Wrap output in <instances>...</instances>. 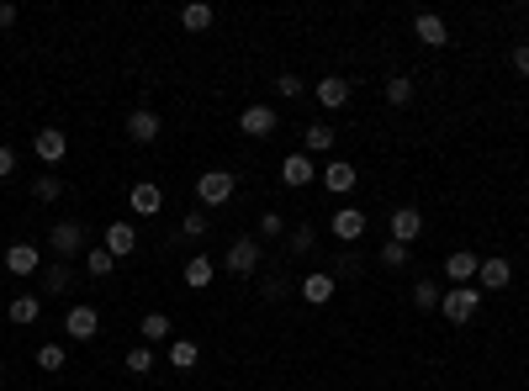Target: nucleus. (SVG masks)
I'll return each instance as SVG.
<instances>
[{
    "mask_svg": "<svg viewBox=\"0 0 529 391\" xmlns=\"http://www.w3.org/2000/svg\"><path fill=\"white\" fill-rule=\"evenodd\" d=\"M276 127H281V112H276V106H243V112H238V132H243V138H270Z\"/></svg>",
    "mask_w": 529,
    "mask_h": 391,
    "instance_id": "nucleus-7",
    "label": "nucleus"
},
{
    "mask_svg": "<svg viewBox=\"0 0 529 391\" xmlns=\"http://www.w3.org/2000/svg\"><path fill=\"white\" fill-rule=\"evenodd\" d=\"M38 276H43V296H69V285H74V270H69L64 259H54V265H43Z\"/></svg>",
    "mask_w": 529,
    "mask_h": 391,
    "instance_id": "nucleus-24",
    "label": "nucleus"
},
{
    "mask_svg": "<svg viewBox=\"0 0 529 391\" xmlns=\"http://www.w3.org/2000/svg\"><path fill=\"white\" fill-rule=\"evenodd\" d=\"M90 249V233H85V223H74V217H64V223H54L48 227V254L54 259H74V254H85Z\"/></svg>",
    "mask_w": 529,
    "mask_h": 391,
    "instance_id": "nucleus-1",
    "label": "nucleus"
},
{
    "mask_svg": "<svg viewBox=\"0 0 529 391\" xmlns=\"http://www.w3.org/2000/svg\"><path fill=\"white\" fill-rule=\"evenodd\" d=\"M64 365H69V349H64V344H38V370L59 376Z\"/></svg>",
    "mask_w": 529,
    "mask_h": 391,
    "instance_id": "nucleus-30",
    "label": "nucleus"
},
{
    "mask_svg": "<svg viewBox=\"0 0 529 391\" xmlns=\"http://www.w3.org/2000/svg\"><path fill=\"white\" fill-rule=\"evenodd\" d=\"M207 212H185V217H180V233H185V238H207Z\"/></svg>",
    "mask_w": 529,
    "mask_h": 391,
    "instance_id": "nucleus-38",
    "label": "nucleus"
},
{
    "mask_svg": "<svg viewBox=\"0 0 529 391\" xmlns=\"http://www.w3.org/2000/svg\"><path fill=\"white\" fill-rule=\"evenodd\" d=\"M59 196H64V180L54 169H43V174L32 180V201H59Z\"/></svg>",
    "mask_w": 529,
    "mask_h": 391,
    "instance_id": "nucleus-33",
    "label": "nucleus"
},
{
    "mask_svg": "<svg viewBox=\"0 0 529 391\" xmlns=\"http://www.w3.org/2000/svg\"><path fill=\"white\" fill-rule=\"evenodd\" d=\"M418 233H423V212H418V207H397L387 238H397V243H408V249H413V238H418Z\"/></svg>",
    "mask_w": 529,
    "mask_h": 391,
    "instance_id": "nucleus-18",
    "label": "nucleus"
},
{
    "mask_svg": "<svg viewBox=\"0 0 529 391\" xmlns=\"http://www.w3.org/2000/svg\"><path fill=\"white\" fill-rule=\"evenodd\" d=\"M413 32H418V43H429V48H450V27H445V16H434V11H418V16H413Z\"/></svg>",
    "mask_w": 529,
    "mask_h": 391,
    "instance_id": "nucleus-14",
    "label": "nucleus"
},
{
    "mask_svg": "<svg viewBox=\"0 0 529 391\" xmlns=\"http://www.w3.org/2000/svg\"><path fill=\"white\" fill-rule=\"evenodd\" d=\"M170 334H175V323H170L165 312H149V318L138 323V344H165Z\"/></svg>",
    "mask_w": 529,
    "mask_h": 391,
    "instance_id": "nucleus-27",
    "label": "nucleus"
},
{
    "mask_svg": "<svg viewBox=\"0 0 529 391\" xmlns=\"http://www.w3.org/2000/svg\"><path fill=\"white\" fill-rule=\"evenodd\" d=\"M117 265H122L117 254H107V249H85V276L90 280H107Z\"/></svg>",
    "mask_w": 529,
    "mask_h": 391,
    "instance_id": "nucleus-28",
    "label": "nucleus"
},
{
    "mask_svg": "<svg viewBox=\"0 0 529 391\" xmlns=\"http://www.w3.org/2000/svg\"><path fill=\"white\" fill-rule=\"evenodd\" d=\"M312 243H318V227L312 223L286 227V254H312Z\"/></svg>",
    "mask_w": 529,
    "mask_h": 391,
    "instance_id": "nucleus-29",
    "label": "nucleus"
},
{
    "mask_svg": "<svg viewBox=\"0 0 529 391\" xmlns=\"http://www.w3.org/2000/svg\"><path fill=\"white\" fill-rule=\"evenodd\" d=\"M514 280V265L503 259V254H482V265H476V291H503Z\"/></svg>",
    "mask_w": 529,
    "mask_h": 391,
    "instance_id": "nucleus-9",
    "label": "nucleus"
},
{
    "mask_svg": "<svg viewBox=\"0 0 529 391\" xmlns=\"http://www.w3.org/2000/svg\"><path fill=\"white\" fill-rule=\"evenodd\" d=\"M260 265H265V243H260L254 233L234 238V243H228V254H223V270H228V276H238V280H243V276H254Z\"/></svg>",
    "mask_w": 529,
    "mask_h": 391,
    "instance_id": "nucleus-2",
    "label": "nucleus"
},
{
    "mask_svg": "<svg viewBox=\"0 0 529 391\" xmlns=\"http://www.w3.org/2000/svg\"><path fill=\"white\" fill-rule=\"evenodd\" d=\"M0 265H5L11 276H38V270H43V249H38V243H11V249L0 254Z\"/></svg>",
    "mask_w": 529,
    "mask_h": 391,
    "instance_id": "nucleus-8",
    "label": "nucleus"
},
{
    "mask_svg": "<svg viewBox=\"0 0 529 391\" xmlns=\"http://www.w3.org/2000/svg\"><path fill=\"white\" fill-rule=\"evenodd\" d=\"M439 312H445V323H471V318L482 312V291H476V285H450V291L439 296Z\"/></svg>",
    "mask_w": 529,
    "mask_h": 391,
    "instance_id": "nucleus-4",
    "label": "nucleus"
},
{
    "mask_svg": "<svg viewBox=\"0 0 529 391\" xmlns=\"http://www.w3.org/2000/svg\"><path fill=\"white\" fill-rule=\"evenodd\" d=\"M365 227H371V217H365L360 207H339V212L328 217V233H334L339 243H354V238H365Z\"/></svg>",
    "mask_w": 529,
    "mask_h": 391,
    "instance_id": "nucleus-10",
    "label": "nucleus"
},
{
    "mask_svg": "<svg viewBox=\"0 0 529 391\" xmlns=\"http://www.w3.org/2000/svg\"><path fill=\"white\" fill-rule=\"evenodd\" d=\"M101 249H107V254H117V259H127V254L138 249V227L127 223V217L112 223V227H107V238H101Z\"/></svg>",
    "mask_w": 529,
    "mask_h": 391,
    "instance_id": "nucleus-16",
    "label": "nucleus"
},
{
    "mask_svg": "<svg viewBox=\"0 0 529 391\" xmlns=\"http://www.w3.org/2000/svg\"><path fill=\"white\" fill-rule=\"evenodd\" d=\"M38 318H43V296H32V291L11 296V323H16V328H32Z\"/></svg>",
    "mask_w": 529,
    "mask_h": 391,
    "instance_id": "nucleus-23",
    "label": "nucleus"
},
{
    "mask_svg": "<svg viewBox=\"0 0 529 391\" xmlns=\"http://www.w3.org/2000/svg\"><path fill=\"white\" fill-rule=\"evenodd\" d=\"M16 16H21V11H16L11 0H0V27H16Z\"/></svg>",
    "mask_w": 529,
    "mask_h": 391,
    "instance_id": "nucleus-41",
    "label": "nucleus"
},
{
    "mask_svg": "<svg viewBox=\"0 0 529 391\" xmlns=\"http://www.w3.org/2000/svg\"><path fill=\"white\" fill-rule=\"evenodd\" d=\"M16 165H21V159H16V149H11V143H0V180H11Z\"/></svg>",
    "mask_w": 529,
    "mask_h": 391,
    "instance_id": "nucleus-39",
    "label": "nucleus"
},
{
    "mask_svg": "<svg viewBox=\"0 0 529 391\" xmlns=\"http://www.w3.org/2000/svg\"><path fill=\"white\" fill-rule=\"evenodd\" d=\"M514 69H519V74H529V43H519V48H514Z\"/></svg>",
    "mask_w": 529,
    "mask_h": 391,
    "instance_id": "nucleus-42",
    "label": "nucleus"
},
{
    "mask_svg": "<svg viewBox=\"0 0 529 391\" xmlns=\"http://www.w3.org/2000/svg\"><path fill=\"white\" fill-rule=\"evenodd\" d=\"M165 360H170L180 376H185V370H196V365H201V344H196V338H170Z\"/></svg>",
    "mask_w": 529,
    "mask_h": 391,
    "instance_id": "nucleus-21",
    "label": "nucleus"
},
{
    "mask_svg": "<svg viewBox=\"0 0 529 391\" xmlns=\"http://www.w3.org/2000/svg\"><path fill=\"white\" fill-rule=\"evenodd\" d=\"M302 90H307V80H302V74H276V96H281V101H296Z\"/></svg>",
    "mask_w": 529,
    "mask_h": 391,
    "instance_id": "nucleus-37",
    "label": "nucleus"
},
{
    "mask_svg": "<svg viewBox=\"0 0 529 391\" xmlns=\"http://www.w3.org/2000/svg\"><path fill=\"white\" fill-rule=\"evenodd\" d=\"M334 285H339V280L328 276V270H312V276L302 280V302H307V307H328V302H334Z\"/></svg>",
    "mask_w": 529,
    "mask_h": 391,
    "instance_id": "nucleus-17",
    "label": "nucleus"
},
{
    "mask_svg": "<svg viewBox=\"0 0 529 391\" xmlns=\"http://www.w3.org/2000/svg\"><path fill=\"white\" fill-rule=\"evenodd\" d=\"M334 138H339V132H334L328 122H312V127H307V149H302V154H328V149H334Z\"/></svg>",
    "mask_w": 529,
    "mask_h": 391,
    "instance_id": "nucleus-31",
    "label": "nucleus"
},
{
    "mask_svg": "<svg viewBox=\"0 0 529 391\" xmlns=\"http://www.w3.org/2000/svg\"><path fill=\"white\" fill-rule=\"evenodd\" d=\"M234 191H238L234 169H201V174H196V201H201V207H228Z\"/></svg>",
    "mask_w": 529,
    "mask_h": 391,
    "instance_id": "nucleus-3",
    "label": "nucleus"
},
{
    "mask_svg": "<svg viewBox=\"0 0 529 391\" xmlns=\"http://www.w3.org/2000/svg\"><path fill=\"white\" fill-rule=\"evenodd\" d=\"M212 276H218V265H212L207 254H191V259H185V285H191V291H207Z\"/></svg>",
    "mask_w": 529,
    "mask_h": 391,
    "instance_id": "nucleus-25",
    "label": "nucleus"
},
{
    "mask_svg": "<svg viewBox=\"0 0 529 391\" xmlns=\"http://www.w3.org/2000/svg\"><path fill=\"white\" fill-rule=\"evenodd\" d=\"M122 365H127L132 376H154V365H159V354H154V344H132V349L122 354Z\"/></svg>",
    "mask_w": 529,
    "mask_h": 391,
    "instance_id": "nucleus-26",
    "label": "nucleus"
},
{
    "mask_svg": "<svg viewBox=\"0 0 529 391\" xmlns=\"http://www.w3.org/2000/svg\"><path fill=\"white\" fill-rule=\"evenodd\" d=\"M312 174H318L312 154H286V159H281V185H286V191H302V185H312Z\"/></svg>",
    "mask_w": 529,
    "mask_h": 391,
    "instance_id": "nucleus-15",
    "label": "nucleus"
},
{
    "mask_svg": "<svg viewBox=\"0 0 529 391\" xmlns=\"http://www.w3.org/2000/svg\"><path fill=\"white\" fill-rule=\"evenodd\" d=\"M218 21V11L207 5V0H191V5H180V32H207Z\"/></svg>",
    "mask_w": 529,
    "mask_h": 391,
    "instance_id": "nucleus-22",
    "label": "nucleus"
},
{
    "mask_svg": "<svg viewBox=\"0 0 529 391\" xmlns=\"http://www.w3.org/2000/svg\"><path fill=\"white\" fill-rule=\"evenodd\" d=\"M64 334L74 338V344H90V338L101 334V312H96V302H74V307L64 312Z\"/></svg>",
    "mask_w": 529,
    "mask_h": 391,
    "instance_id": "nucleus-5",
    "label": "nucleus"
},
{
    "mask_svg": "<svg viewBox=\"0 0 529 391\" xmlns=\"http://www.w3.org/2000/svg\"><path fill=\"white\" fill-rule=\"evenodd\" d=\"M413 101V80L408 74H392V80H387V106H408Z\"/></svg>",
    "mask_w": 529,
    "mask_h": 391,
    "instance_id": "nucleus-35",
    "label": "nucleus"
},
{
    "mask_svg": "<svg viewBox=\"0 0 529 391\" xmlns=\"http://www.w3.org/2000/svg\"><path fill=\"white\" fill-rule=\"evenodd\" d=\"M159 132H165V122H159V112H143V106H138V112L127 116V138H132V143H154Z\"/></svg>",
    "mask_w": 529,
    "mask_h": 391,
    "instance_id": "nucleus-19",
    "label": "nucleus"
},
{
    "mask_svg": "<svg viewBox=\"0 0 529 391\" xmlns=\"http://www.w3.org/2000/svg\"><path fill=\"white\" fill-rule=\"evenodd\" d=\"M376 259H381V265H387V270H403V265H408L413 254H408V243H397V238H387V243H381V254H376Z\"/></svg>",
    "mask_w": 529,
    "mask_h": 391,
    "instance_id": "nucleus-34",
    "label": "nucleus"
},
{
    "mask_svg": "<svg viewBox=\"0 0 529 391\" xmlns=\"http://www.w3.org/2000/svg\"><path fill=\"white\" fill-rule=\"evenodd\" d=\"M254 238H260V243H265V238H286V217H281V212H260V233H254Z\"/></svg>",
    "mask_w": 529,
    "mask_h": 391,
    "instance_id": "nucleus-36",
    "label": "nucleus"
},
{
    "mask_svg": "<svg viewBox=\"0 0 529 391\" xmlns=\"http://www.w3.org/2000/svg\"><path fill=\"white\" fill-rule=\"evenodd\" d=\"M32 154H38L48 169H59L64 159H69V132H64V127H38V138H32Z\"/></svg>",
    "mask_w": 529,
    "mask_h": 391,
    "instance_id": "nucleus-6",
    "label": "nucleus"
},
{
    "mask_svg": "<svg viewBox=\"0 0 529 391\" xmlns=\"http://www.w3.org/2000/svg\"><path fill=\"white\" fill-rule=\"evenodd\" d=\"M159 207H165V191H159L154 180H138V185L127 191V212H138V217H159Z\"/></svg>",
    "mask_w": 529,
    "mask_h": 391,
    "instance_id": "nucleus-11",
    "label": "nucleus"
},
{
    "mask_svg": "<svg viewBox=\"0 0 529 391\" xmlns=\"http://www.w3.org/2000/svg\"><path fill=\"white\" fill-rule=\"evenodd\" d=\"M354 185H360V169L350 159H328L323 165V191H334V196H350Z\"/></svg>",
    "mask_w": 529,
    "mask_h": 391,
    "instance_id": "nucleus-13",
    "label": "nucleus"
},
{
    "mask_svg": "<svg viewBox=\"0 0 529 391\" xmlns=\"http://www.w3.org/2000/svg\"><path fill=\"white\" fill-rule=\"evenodd\" d=\"M476 265H482V254H471V249H456V254L445 259V276L456 280V285H476Z\"/></svg>",
    "mask_w": 529,
    "mask_h": 391,
    "instance_id": "nucleus-20",
    "label": "nucleus"
},
{
    "mask_svg": "<svg viewBox=\"0 0 529 391\" xmlns=\"http://www.w3.org/2000/svg\"><path fill=\"white\" fill-rule=\"evenodd\" d=\"M281 291H286V280H281V276L265 280V302H281Z\"/></svg>",
    "mask_w": 529,
    "mask_h": 391,
    "instance_id": "nucleus-40",
    "label": "nucleus"
},
{
    "mask_svg": "<svg viewBox=\"0 0 529 391\" xmlns=\"http://www.w3.org/2000/svg\"><path fill=\"white\" fill-rule=\"evenodd\" d=\"M439 296H445V291H439L429 276L413 280V307H418V312H434V307H439Z\"/></svg>",
    "mask_w": 529,
    "mask_h": 391,
    "instance_id": "nucleus-32",
    "label": "nucleus"
},
{
    "mask_svg": "<svg viewBox=\"0 0 529 391\" xmlns=\"http://www.w3.org/2000/svg\"><path fill=\"white\" fill-rule=\"evenodd\" d=\"M350 80L345 74H323L318 85H312V96H318V106H328V112H339V106H350Z\"/></svg>",
    "mask_w": 529,
    "mask_h": 391,
    "instance_id": "nucleus-12",
    "label": "nucleus"
}]
</instances>
